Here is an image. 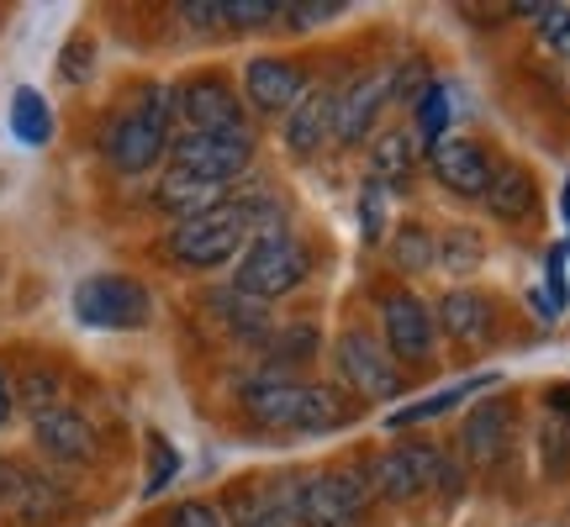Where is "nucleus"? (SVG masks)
Wrapping results in <instances>:
<instances>
[{"mask_svg":"<svg viewBox=\"0 0 570 527\" xmlns=\"http://www.w3.org/2000/svg\"><path fill=\"white\" fill-rule=\"evenodd\" d=\"M169 122H175V90L148 84L138 101L111 122V132H106V159L117 163L122 175H148V169L169 153Z\"/></svg>","mask_w":570,"mask_h":527,"instance_id":"nucleus-1","label":"nucleus"},{"mask_svg":"<svg viewBox=\"0 0 570 527\" xmlns=\"http://www.w3.org/2000/svg\"><path fill=\"white\" fill-rule=\"evenodd\" d=\"M306 275H312V248H306L296 232L281 227V232H259V238L238 253L233 290L248 296V301H281Z\"/></svg>","mask_w":570,"mask_h":527,"instance_id":"nucleus-2","label":"nucleus"},{"mask_svg":"<svg viewBox=\"0 0 570 527\" xmlns=\"http://www.w3.org/2000/svg\"><path fill=\"white\" fill-rule=\"evenodd\" d=\"M169 159H175L169 169L227 190L254 163V132H248V122L227 127V132H185V138H169Z\"/></svg>","mask_w":570,"mask_h":527,"instance_id":"nucleus-3","label":"nucleus"},{"mask_svg":"<svg viewBox=\"0 0 570 527\" xmlns=\"http://www.w3.org/2000/svg\"><path fill=\"white\" fill-rule=\"evenodd\" d=\"M75 311H80V322H90V327L127 332V327H148L154 296H148L132 275H90V280H80V290H75Z\"/></svg>","mask_w":570,"mask_h":527,"instance_id":"nucleus-4","label":"nucleus"},{"mask_svg":"<svg viewBox=\"0 0 570 527\" xmlns=\"http://www.w3.org/2000/svg\"><path fill=\"white\" fill-rule=\"evenodd\" d=\"M370 507V475L327 469L302 480V527H360Z\"/></svg>","mask_w":570,"mask_h":527,"instance_id":"nucleus-5","label":"nucleus"},{"mask_svg":"<svg viewBox=\"0 0 570 527\" xmlns=\"http://www.w3.org/2000/svg\"><path fill=\"white\" fill-rule=\"evenodd\" d=\"M444 454L428 444H396L386 448L381 459H375V469H370V490L375 496H386L391 507H407V501H417L423 490L444 486Z\"/></svg>","mask_w":570,"mask_h":527,"instance_id":"nucleus-6","label":"nucleus"},{"mask_svg":"<svg viewBox=\"0 0 570 527\" xmlns=\"http://www.w3.org/2000/svg\"><path fill=\"white\" fill-rule=\"evenodd\" d=\"M333 354H338V375H344V386L354 390V396H365V401H396V396L407 390L402 365H396L386 348L370 338L365 327H348Z\"/></svg>","mask_w":570,"mask_h":527,"instance_id":"nucleus-7","label":"nucleus"},{"mask_svg":"<svg viewBox=\"0 0 570 527\" xmlns=\"http://www.w3.org/2000/svg\"><path fill=\"white\" fill-rule=\"evenodd\" d=\"M175 117L185 132H227V127H244V106L223 74H196L175 90Z\"/></svg>","mask_w":570,"mask_h":527,"instance_id":"nucleus-8","label":"nucleus"},{"mask_svg":"<svg viewBox=\"0 0 570 527\" xmlns=\"http://www.w3.org/2000/svg\"><path fill=\"white\" fill-rule=\"evenodd\" d=\"M381 327H386L391 359H407V365H428L433 359V311L412 290H391L381 301Z\"/></svg>","mask_w":570,"mask_h":527,"instance_id":"nucleus-9","label":"nucleus"},{"mask_svg":"<svg viewBox=\"0 0 570 527\" xmlns=\"http://www.w3.org/2000/svg\"><path fill=\"white\" fill-rule=\"evenodd\" d=\"M233 527H302V480L275 475L233 496Z\"/></svg>","mask_w":570,"mask_h":527,"instance_id":"nucleus-10","label":"nucleus"},{"mask_svg":"<svg viewBox=\"0 0 570 527\" xmlns=\"http://www.w3.org/2000/svg\"><path fill=\"white\" fill-rule=\"evenodd\" d=\"M428 163H433V180L444 185L449 196H465V201H481L491 185V159L481 153V142L470 138H439L428 148Z\"/></svg>","mask_w":570,"mask_h":527,"instance_id":"nucleus-11","label":"nucleus"},{"mask_svg":"<svg viewBox=\"0 0 570 527\" xmlns=\"http://www.w3.org/2000/svg\"><path fill=\"white\" fill-rule=\"evenodd\" d=\"M386 101H391L386 69H381V74L348 80L344 96H333V138L344 142V148H360V142L375 132V117H381V106Z\"/></svg>","mask_w":570,"mask_h":527,"instance_id":"nucleus-12","label":"nucleus"},{"mask_svg":"<svg viewBox=\"0 0 570 527\" xmlns=\"http://www.w3.org/2000/svg\"><path fill=\"white\" fill-rule=\"evenodd\" d=\"M244 96L254 111H265V117H281L291 106L306 96V69L291 59H248L244 63Z\"/></svg>","mask_w":570,"mask_h":527,"instance_id":"nucleus-13","label":"nucleus"},{"mask_svg":"<svg viewBox=\"0 0 570 527\" xmlns=\"http://www.w3.org/2000/svg\"><path fill=\"white\" fill-rule=\"evenodd\" d=\"M238 401H244L248 422L285 432V427H296V411H302V380H291L281 369H265V375H248L238 386Z\"/></svg>","mask_w":570,"mask_h":527,"instance_id":"nucleus-14","label":"nucleus"},{"mask_svg":"<svg viewBox=\"0 0 570 527\" xmlns=\"http://www.w3.org/2000/svg\"><path fill=\"white\" fill-rule=\"evenodd\" d=\"M327 138H333V90L327 84H306V96L285 111V153L291 159H312V153H323Z\"/></svg>","mask_w":570,"mask_h":527,"instance_id":"nucleus-15","label":"nucleus"},{"mask_svg":"<svg viewBox=\"0 0 570 527\" xmlns=\"http://www.w3.org/2000/svg\"><path fill=\"white\" fill-rule=\"evenodd\" d=\"M32 438H38V448L53 465H85V459H96V432L69 406H53V411L32 417Z\"/></svg>","mask_w":570,"mask_h":527,"instance_id":"nucleus-16","label":"nucleus"},{"mask_svg":"<svg viewBox=\"0 0 570 527\" xmlns=\"http://www.w3.org/2000/svg\"><path fill=\"white\" fill-rule=\"evenodd\" d=\"M433 327H444L454 344L481 348L497 332V306L481 290H449L444 301H439V311H433Z\"/></svg>","mask_w":570,"mask_h":527,"instance_id":"nucleus-17","label":"nucleus"},{"mask_svg":"<svg viewBox=\"0 0 570 527\" xmlns=\"http://www.w3.org/2000/svg\"><path fill=\"white\" fill-rule=\"evenodd\" d=\"M512 444V401H481L475 411L465 417V454H470V465H502V454H508Z\"/></svg>","mask_w":570,"mask_h":527,"instance_id":"nucleus-18","label":"nucleus"},{"mask_svg":"<svg viewBox=\"0 0 570 527\" xmlns=\"http://www.w3.org/2000/svg\"><path fill=\"white\" fill-rule=\"evenodd\" d=\"M154 201H159V211H169L175 222H190V217H206V211L227 206V190H223V185L196 180V175L169 169V175L159 180V190H154Z\"/></svg>","mask_w":570,"mask_h":527,"instance_id":"nucleus-19","label":"nucleus"},{"mask_svg":"<svg viewBox=\"0 0 570 527\" xmlns=\"http://www.w3.org/2000/svg\"><path fill=\"white\" fill-rule=\"evenodd\" d=\"M487 211L497 222H523L533 217V206H539V185L523 163H502V169H491V185H487Z\"/></svg>","mask_w":570,"mask_h":527,"instance_id":"nucleus-20","label":"nucleus"},{"mask_svg":"<svg viewBox=\"0 0 570 527\" xmlns=\"http://www.w3.org/2000/svg\"><path fill=\"white\" fill-rule=\"evenodd\" d=\"M412 163H417V153H412V138L402 132V127L375 132V142H370V180L386 185V190H407Z\"/></svg>","mask_w":570,"mask_h":527,"instance_id":"nucleus-21","label":"nucleus"},{"mask_svg":"<svg viewBox=\"0 0 570 527\" xmlns=\"http://www.w3.org/2000/svg\"><path fill=\"white\" fill-rule=\"evenodd\" d=\"M354 422V401L338 386H302V411H296V432H338Z\"/></svg>","mask_w":570,"mask_h":527,"instance_id":"nucleus-22","label":"nucleus"},{"mask_svg":"<svg viewBox=\"0 0 570 527\" xmlns=\"http://www.w3.org/2000/svg\"><path fill=\"white\" fill-rule=\"evenodd\" d=\"M317 348H323V332H317V327H312V322H291V327H281V332L269 338V369L291 375V369H302Z\"/></svg>","mask_w":570,"mask_h":527,"instance_id":"nucleus-23","label":"nucleus"},{"mask_svg":"<svg viewBox=\"0 0 570 527\" xmlns=\"http://www.w3.org/2000/svg\"><path fill=\"white\" fill-rule=\"evenodd\" d=\"M11 138H21L27 148H42L53 138V111H48L38 90H17L11 96Z\"/></svg>","mask_w":570,"mask_h":527,"instance_id":"nucleus-24","label":"nucleus"},{"mask_svg":"<svg viewBox=\"0 0 570 527\" xmlns=\"http://www.w3.org/2000/svg\"><path fill=\"white\" fill-rule=\"evenodd\" d=\"M63 501H69V496H63V486L59 480H53V475H27V486H21V496H17V517L21 523H53V517H59L63 511Z\"/></svg>","mask_w":570,"mask_h":527,"instance_id":"nucleus-25","label":"nucleus"},{"mask_svg":"<svg viewBox=\"0 0 570 527\" xmlns=\"http://www.w3.org/2000/svg\"><path fill=\"white\" fill-rule=\"evenodd\" d=\"M481 259H487L481 232H470V227H449L444 238H439V269H449V275H475Z\"/></svg>","mask_w":570,"mask_h":527,"instance_id":"nucleus-26","label":"nucleus"},{"mask_svg":"<svg viewBox=\"0 0 570 527\" xmlns=\"http://www.w3.org/2000/svg\"><path fill=\"white\" fill-rule=\"evenodd\" d=\"M391 253H396V269H407V275H423V269H433V264H439V238H433L423 222H407L402 232H396Z\"/></svg>","mask_w":570,"mask_h":527,"instance_id":"nucleus-27","label":"nucleus"},{"mask_svg":"<svg viewBox=\"0 0 570 527\" xmlns=\"http://www.w3.org/2000/svg\"><path fill=\"white\" fill-rule=\"evenodd\" d=\"M217 311L227 317V327H233V332H244L248 344H265L269 317H265V306H259V301H248V296H238V290H227V296H217Z\"/></svg>","mask_w":570,"mask_h":527,"instance_id":"nucleus-28","label":"nucleus"},{"mask_svg":"<svg viewBox=\"0 0 570 527\" xmlns=\"http://www.w3.org/2000/svg\"><path fill=\"white\" fill-rule=\"evenodd\" d=\"M539 459H544V475H550V480H566L570 475V422L566 417L544 422V432H539Z\"/></svg>","mask_w":570,"mask_h":527,"instance_id":"nucleus-29","label":"nucleus"},{"mask_svg":"<svg viewBox=\"0 0 570 527\" xmlns=\"http://www.w3.org/2000/svg\"><path fill=\"white\" fill-rule=\"evenodd\" d=\"M386 84H391V101L412 106V111H417V101H423L428 90H433L423 59H407V63H396V69H386Z\"/></svg>","mask_w":570,"mask_h":527,"instance_id":"nucleus-30","label":"nucleus"},{"mask_svg":"<svg viewBox=\"0 0 570 527\" xmlns=\"http://www.w3.org/2000/svg\"><path fill=\"white\" fill-rule=\"evenodd\" d=\"M481 386H491L487 375H481V380H465V386H449L444 396H428V401H412L407 411H396V417H391V427H407V422H428V417H439V411H449V406H460L470 396V390H481Z\"/></svg>","mask_w":570,"mask_h":527,"instance_id":"nucleus-31","label":"nucleus"},{"mask_svg":"<svg viewBox=\"0 0 570 527\" xmlns=\"http://www.w3.org/2000/svg\"><path fill=\"white\" fill-rule=\"evenodd\" d=\"M17 390V401L32 411V417H42V411H53L59 406V375L53 369H32V375H21V386H11Z\"/></svg>","mask_w":570,"mask_h":527,"instance_id":"nucleus-32","label":"nucleus"},{"mask_svg":"<svg viewBox=\"0 0 570 527\" xmlns=\"http://www.w3.org/2000/svg\"><path fill=\"white\" fill-rule=\"evenodd\" d=\"M386 201H391L386 185L365 180V190H360V238H365V243H381V238H386Z\"/></svg>","mask_w":570,"mask_h":527,"instance_id":"nucleus-33","label":"nucleus"},{"mask_svg":"<svg viewBox=\"0 0 570 527\" xmlns=\"http://www.w3.org/2000/svg\"><path fill=\"white\" fill-rule=\"evenodd\" d=\"M275 0H223V27L233 32H254V27H269L275 21Z\"/></svg>","mask_w":570,"mask_h":527,"instance_id":"nucleus-34","label":"nucleus"},{"mask_svg":"<svg viewBox=\"0 0 570 527\" xmlns=\"http://www.w3.org/2000/svg\"><path fill=\"white\" fill-rule=\"evenodd\" d=\"M417 132L428 138V148H433L439 138H449V90L433 84L423 101H417Z\"/></svg>","mask_w":570,"mask_h":527,"instance_id":"nucleus-35","label":"nucleus"},{"mask_svg":"<svg viewBox=\"0 0 570 527\" xmlns=\"http://www.w3.org/2000/svg\"><path fill=\"white\" fill-rule=\"evenodd\" d=\"M175 475H180V454H175V448L154 432V438H148V486H142V490H148V496H159Z\"/></svg>","mask_w":570,"mask_h":527,"instance_id":"nucleus-36","label":"nucleus"},{"mask_svg":"<svg viewBox=\"0 0 570 527\" xmlns=\"http://www.w3.org/2000/svg\"><path fill=\"white\" fill-rule=\"evenodd\" d=\"M539 42H544V53H554V59H570V6H544Z\"/></svg>","mask_w":570,"mask_h":527,"instance_id":"nucleus-37","label":"nucleus"},{"mask_svg":"<svg viewBox=\"0 0 570 527\" xmlns=\"http://www.w3.org/2000/svg\"><path fill=\"white\" fill-rule=\"evenodd\" d=\"M281 11H285V21H291V27H317V21L338 17L344 6H333V0H302V6H281Z\"/></svg>","mask_w":570,"mask_h":527,"instance_id":"nucleus-38","label":"nucleus"},{"mask_svg":"<svg viewBox=\"0 0 570 527\" xmlns=\"http://www.w3.org/2000/svg\"><path fill=\"white\" fill-rule=\"evenodd\" d=\"M169 527H223V517L212 501H185V507L169 511Z\"/></svg>","mask_w":570,"mask_h":527,"instance_id":"nucleus-39","label":"nucleus"},{"mask_svg":"<svg viewBox=\"0 0 570 527\" xmlns=\"http://www.w3.org/2000/svg\"><path fill=\"white\" fill-rule=\"evenodd\" d=\"M180 17H185V27H202V32H212V27H223V0H185Z\"/></svg>","mask_w":570,"mask_h":527,"instance_id":"nucleus-40","label":"nucleus"},{"mask_svg":"<svg viewBox=\"0 0 570 527\" xmlns=\"http://www.w3.org/2000/svg\"><path fill=\"white\" fill-rule=\"evenodd\" d=\"M27 475H32V469H21L17 459H6V454H0V507H17L21 486H27Z\"/></svg>","mask_w":570,"mask_h":527,"instance_id":"nucleus-41","label":"nucleus"},{"mask_svg":"<svg viewBox=\"0 0 570 527\" xmlns=\"http://www.w3.org/2000/svg\"><path fill=\"white\" fill-rule=\"evenodd\" d=\"M90 74V42H69L63 53V80H85Z\"/></svg>","mask_w":570,"mask_h":527,"instance_id":"nucleus-42","label":"nucleus"},{"mask_svg":"<svg viewBox=\"0 0 570 527\" xmlns=\"http://www.w3.org/2000/svg\"><path fill=\"white\" fill-rule=\"evenodd\" d=\"M550 411H560V417L570 422V380H566V386H554V390H550Z\"/></svg>","mask_w":570,"mask_h":527,"instance_id":"nucleus-43","label":"nucleus"},{"mask_svg":"<svg viewBox=\"0 0 570 527\" xmlns=\"http://www.w3.org/2000/svg\"><path fill=\"white\" fill-rule=\"evenodd\" d=\"M11 406H17V390H11V380H6V375H0V422H6V417H11Z\"/></svg>","mask_w":570,"mask_h":527,"instance_id":"nucleus-44","label":"nucleus"},{"mask_svg":"<svg viewBox=\"0 0 570 527\" xmlns=\"http://www.w3.org/2000/svg\"><path fill=\"white\" fill-rule=\"evenodd\" d=\"M560 206H566V222H570V185H566V201H560Z\"/></svg>","mask_w":570,"mask_h":527,"instance_id":"nucleus-45","label":"nucleus"}]
</instances>
